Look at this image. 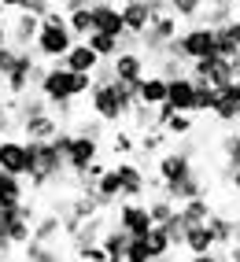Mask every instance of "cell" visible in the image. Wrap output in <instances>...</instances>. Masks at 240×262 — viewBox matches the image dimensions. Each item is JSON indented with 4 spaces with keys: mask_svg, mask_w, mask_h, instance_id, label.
I'll return each mask as SVG.
<instances>
[{
    "mask_svg": "<svg viewBox=\"0 0 240 262\" xmlns=\"http://www.w3.org/2000/svg\"><path fill=\"white\" fill-rule=\"evenodd\" d=\"M163 229H166V236H170V244H174V248H185V233H188V225H185L181 211L170 218V222H163Z\"/></svg>",
    "mask_w": 240,
    "mask_h": 262,
    "instance_id": "36",
    "label": "cell"
},
{
    "mask_svg": "<svg viewBox=\"0 0 240 262\" xmlns=\"http://www.w3.org/2000/svg\"><path fill=\"white\" fill-rule=\"evenodd\" d=\"M63 233V218L52 211V214H37L33 222V236L30 240H41V244H56V236Z\"/></svg>",
    "mask_w": 240,
    "mask_h": 262,
    "instance_id": "24",
    "label": "cell"
},
{
    "mask_svg": "<svg viewBox=\"0 0 240 262\" xmlns=\"http://www.w3.org/2000/svg\"><path fill=\"white\" fill-rule=\"evenodd\" d=\"M63 159H67V170H71L74 178H81V173L89 170V163L100 159V137L74 133V137H71V144H67V151H63Z\"/></svg>",
    "mask_w": 240,
    "mask_h": 262,
    "instance_id": "5",
    "label": "cell"
},
{
    "mask_svg": "<svg viewBox=\"0 0 240 262\" xmlns=\"http://www.w3.org/2000/svg\"><path fill=\"white\" fill-rule=\"evenodd\" d=\"M93 30H104V33H118L122 37L126 26H122V11L111 0H93Z\"/></svg>",
    "mask_w": 240,
    "mask_h": 262,
    "instance_id": "15",
    "label": "cell"
},
{
    "mask_svg": "<svg viewBox=\"0 0 240 262\" xmlns=\"http://www.w3.org/2000/svg\"><path fill=\"white\" fill-rule=\"evenodd\" d=\"M118 178H122V200H141L148 192V178L137 163H115Z\"/></svg>",
    "mask_w": 240,
    "mask_h": 262,
    "instance_id": "16",
    "label": "cell"
},
{
    "mask_svg": "<svg viewBox=\"0 0 240 262\" xmlns=\"http://www.w3.org/2000/svg\"><path fill=\"white\" fill-rule=\"evenodd\" d=\"M74 133H89V137H104V122H100L96 115H93V118H89V115H85V118L78 122V129H74Z\"/></svg>",
    "mask_w": 240,
    "mask_h": 262,
    "instance_id": "40",
    "label": "cell"
},
{
    "mask_svg": "<svg viewBox=\"0 0 240 262\" xmlns=\"http://www.w3.org/2000/svg\"><path fill=\"white\" fill-rule=\"evenodd\" d=\"M192 262H226L218 251H203V255H192Z\"/></svg>",
    "mask_w": 240,
    "mask_h": 262,
    "instance_id": "44",
    "label": "cell"
},
{
    "mask_svg": "<svg viewBox=\"0 0 240 262\" xmlns=\"http://www.w3.org/2000/svg\"><path fill=\"white\" fill-rule=\"evenodd\" d=\"M23 262H63V251L56 248V244L26 240V244H23Z\"/></svg>",
    "mask_w": 240,
    "mask_h": 262,
    "instance_id": "25",
    "label": "cell"
},
{
    "mask_svg": "<svg viewBox=\"0 0 240 262\" xmlns=\"http://www.w3.org/2000/svg\"><path fill=\"white\" fill-rule=\"evenodd\" d=\"M163 141H166V129L159 133V129H144L141 133V144H137V148H141L144 155H156L159 148H163Z\"/></svg>",
    "mask_w": 240,
    "mask_h": 262,
    "instance_id": "38",
    "label": "cell"
},
{
    "mask_svg": "<svg viewBox=\"0 0 240 262\" xmlns=\"http://www.w3.org/2000/svg\"><path fill=\"white\" fill-rule=\"evenodd\" d=\"M111 67H115V81L133 85V89H137V81L148 74V56H144V52H137V48H126V52H118V56L111 59Z\"/></svg>",
    "mask_w": 240,
    "mask_h": 262,
    "instance_id": "8",
    "label": "cell"
},
{
    "mask_svg": "<svg viewBox=\"0 0 240 262\" xmlns=\"http://www.w3.org/2000/svg\"><path fill=\"white\" fill-rule=\"evenodd\" d=\"M41 23H45V19H37V15H30V11H23V8H19L15 23H8V41H11L15 48H33Z\"/></svg>",
    "mask_w": 240,
    "mask_h": 262,
    "instance_id": "11",
    "label": "cell"
},
{
    "mask_svg": "<svg viewBox=\"0 0 240 262\" xmlns=\"http://www.w3.org/2000/svg\"><path fill=\"white\" fill-rule=\"evenodd\" d=\"M0 4H4V8H8V11H19V8H23V4H26V0H0Z\"/></svg>",
    "mask_w": 240,
    "mask_h": 262,
    "instance_id": "47",
    "label": "cell"
},
{
    "mask_svg": "<svg viewBox=\"0 0 240 262\" xmlns=\"http://www.w3.org/2000/svg\"><path fill=\"white\" fill-rule=\"evenodd\" d=\"M137 103V89L122 81H107V85H93L89 89V111L104 122V126H118L126 122Z\"/></svg>",
    "mask_w": 240,
    "mask_h": 262,
    "instance_id": "1",
    "label": "cell"
},
{
    "mask_svg": "<svg viewBox=\"0 0 240 262\" xmlns=\"http://www.w3.org/2000/svg\"><path fill=\"white\" fill-rule=\"evenodd\" d=\"M78 37H74V30L67 26V19L63 23H41V30H37V41H33V52H37L41 59H52V63H59L67 52H71V45H74Z\"/></svg>",
    "mask_w": 240,
    "mask_h": 262,
    "instance_id": "3",
    "label": "cell"
},
{
    "mask_svg": "<svg viewBox=\"0 0 240 262\" xmlns=\"http://www.w3.org/2000/svg\"><path fill=\"white\" fill-rule=\"evenodd\" d=\"M229 185L240 192V166H233V170H229Z\"/></svg>",
    "mask_w": 240,
    "mask_h": 262,
    "instance_id": "46",
    "label": "cell"
},
{
    "mask_svg": "<svg viewBox=\"0 0 240 262\" xmlns=\"http://www.w3.org/2000/svg\"><path fill=\"white\" fill-rule=\"evenodd\" d=\"M23 11H30V15H37V19H45V15L52 11V4H48V0H26Z\"/></svg>",
    "mask_w": 240,
    "mask_h": 262,
    "instance_id": "43",
    "label": "cell"
},
{
    "mask_svg": "<svg viewBox=\"0 0 240 262\" xmlns=\"http://www.w3.org/2000/svg\"><path fill=\"white\" fill-rule=\"evenodd\" d=\"M126 244H129V233L118 229V225H107L104 236H100V248L107 251V262H126Z\"/></svg>",
    "mask_w": 240,
    "mask_h": 262,
    "instance_id": "20",
    "label": "cell"
},
{
    "mask_svg": "<svg viewBox=\"0 0 240 262\" xmlns=\"http://www.w3.org/2000/svg\"><path fill=\"white\" fill-rule=\"evenodd\" d=\"M226 262H240V244H229V255H226Z\"/></svg>",
    "mask_w": 240,
    "mask_h": 262,
    "instance_id": "45",
    "label": "cell"
},
{
    "mask_svg": "<svg viewBox=\"0 0 240 262\" xmlns=\"http://www.w3.org/2000/svg\"><path fill=\"white\" fill-rule=\"evenodd\" d=\"M4 15H8V8H4V4H0V23H4Z\"/></svg>",
    "mask_w": 240,
    "mask_h": 262,
    "instance_id": "51",
    "label": "cell"
},
{
    "mask_svg": "<svg viewBox=\"0 0 240 262\" xmlns=\"http://www.w3.org/2000/svg\"><path fill=\"white\" fill-rule=\"evenodd\" d=\"M196 151H192V144H181V148H174V151H163L159 155V163H156V170H159V181H181V178H188V173H196Z\"/></svg>",
    "mask_w": 240,
    "mask_h": 262,
    "instance_id": "6",
    "label": "cell"
},
{
    "mask_svg": "<svg viewBox=\"0 0 240 262\" xmlns=\"http://www.w3.org/2000/svg\"><path fill=\"white\" fill-rule=\"evenodd\" d=\"M233 15H236L233 4H203L200 15H196V23H203V26H222V23H229Z\"/></svg>",
    "mask_w": 240,
    "mask_h": 262,
    "instance_id": "29",
    "label": "cell"
},
{
    "mask_svg": "<svg viewBox=\"0 0 240 262\" xmlns=\"http://www.w3.org/2000/svg\"><path fill=\"white\" fill-rule=\"evenodd\" d=\"M133 148H137V141H133L129 133H115V137H111V151H115V155H129Z\"/></svg>",
    "mask_w": 240,
    "mask_h": 262,
    "instance_id": "39",
    "label": "cell"
},
{
    "mask_svg": "<svg viewBox=\"0 0 240 262\" xmlns=\"http://www.w3.org/2000/svg\"><path fill=\"white\" fill-rule=\"evenodd\" d=\"M67 26L74 30V37H89L93 33V8H81V11H67Z\"/></svg>",
    "mask_w": 240,
    "mask_h": 262,
    "instance_id": "33",
    "label": "cell"
},
{
    "mask_svg": "<svg viewBox=\"0 0 240 262\" xmlns=\"http://www.w3.org/2000/svg\"><path fill=\"white\" fill-rule=\"evenodd\" d=\"M137 100L148 103V107H159V103H166V78L159 71H148L141 81H137Z\"/></svg>",
    "mask_w": 240,
    "mask_h": 262,
    "instance_id": "17",
    "label": "cell"
},
{
    "mask_svg": "<svg viewBox=\"0 0 240 262\" xmlns=\"http://www.w3.org/2000/svg\"><path fill=\"white\" fill-rule=\"evenodd\" d=\"M214 45H218V56H240V15L214 26Z\"/></svg>",
    "mask_w": 240,
    "mask_h": 262,
    "instance_id": "18",
    "label": "cell"
},
{
    "mask_svg": "<svg viewBox=\"0 0 240 262\" xmlns=\"http://www.w3.org/2000/svg\"><path fill=\"white\" fill-rule=\"evenodd\" d=\"M192 78V74H188ZM196 81V115H211L214 103H218V89L207 81V78H192Z\"/></svg>",
    "mask_w": 240,
    "mask_h": 262,
    "instance_id": "27",
    "label": "cell"
},
{
    "mask_svg": "<svg viewBox=\"0 0 240 262\" xmlns=\"http://www.w3.org/2000/svg\"><path fill=\"white\" fill-rule=\"evenodd\" d=\"M104 229H107V222L100 218V214H93V218H85V222L78 225V233H74L71 240H74V244H100Z\"/></svg>",
    "mask_w": 240,
    "mask_h": 262,
    "instance_id": "28",
    "label": "cell"
},
{
    "mask_svg": "<svg viewBox=\"0 0 240 262\" xmlns=\"http://www.w3.org/2000/svg\"><path fill=\"white\" fill-rule=\"evenodd\" d=\"M233 244H240V218H236V233H233Z\"/></svg>",
    "mask_w": 240,
    "mask_h": 262,
    "instance_id": "49",
    "label": "cell"
},
{
    "mask_svg": "<svg viewBox=\"0 0 240 262\" xmlns=\"http://www.w3.org/2000/svg\"><path fill=\"white\" fill-rule=\"evenodd\" d=\"M81 41H89V48L96 52L100 59H115L118 52H122V37H118V33H104V30H93L89 37H81Z\"/></svg>",
    "mask_w": 240,
    "mask_h": 262,
    "instance_id": "23",
    "label": "cell"
},
{
    "mask_svg": "<svg viewBox=\"0 0 240 262\" xmlns=\"http://www.w3.org/2000/svg\"><path fill=\"white\" fill-rule=\"evenodd\" d=\"M144 240H148L151 255H156V262H166V255L174 251V244H170V236H166V229H163V225H151Z\"/></svg>",
    "mask_w": 240,
    "mask_h": 262,
    "instance_id": "30",
    "label": "cell"
},
{
    "mask_svg": "<svg viewBox=\"0 0 240 262\" xmlns=\"http://www.w3.org/2000/svg\"><path fill=\"white\" fill-rule=\"evenodd\" d=\"M148 214H151V222H156V225H163V222H170V218L178 214V203L166 200L163 192H156V200H148Z\"/></svg>",
    "mask_w": 240,
    "mask_h": 262,
    "instance_id": "32",
    "label": "cell"
},
{
    "mask_svg": "<svg viewBox=\"0 0 240 262\" xmlns=\"http://www.w3.org/2000/svg\"><path fill=\"white\" fill-rule=\"evenodd\" d=\"M89 89H93V74H74V71H67L63 63L45 67V74H41V81H37V93H41L48 103L81 100V96H89Z\"/></svg>",
    "mask_w": 240,
    "mask_h": 262,
    "instance_id": "2",
    "label": "cell"
},
{
    "mask_svg": "<svg viewBox=\"0 0 240 262\" xmlns=\"http://www.w3.org/2000/svg\"><path fill=\"white\" fill-rule=\"evenodd\" d=\"M166 103L174 111H188V115H196V81L181 74V78H170L166 81Z\"/></svg>",
    "mask_w": 240,
    "mask_h": 262,
    "instance_id": "10",
    "label": "cell"
},
{
    "mask_svg": "<svg viewBox=\"0 0 240 262\" xmlns=\"http://www.w3.org/2000/svg\"><path fill=\"white\" fill-rule=\"evenodd\" d=\"M48 4H52V8H63V4H67V0H48Z\"/></svg>",
    "mask_w": 240,
    "mask_h": 262,
    "instance_id": "50",
    "label": "cell"
},
{
    "mask_svg": "<svg viewBox=\"0 0 240 262\" xmlns=\"http://www.w3.org/2000/svg\"><path fill=\"white\" fill-rule=\"evenodd\" d=\"M115 225L126 229L129 236H148V229L156 222H151V214H148V203H141V200H118L115 203Z\"/></svg>",
    "mask_w": 240,
    "mask_h": 262,
    "instance_id": "4",
    "label": "cell"
},
{
    "mask_svg": "<svg viewBox=\"0 0 240 262\" xmlns=\"http://www.w3.org/2000/svg\"><path fill=\"white\" fill-rule=\"evenodd\" d=\"M118 11H122V26H126V33H133V37H141V33L151 26V8H148V0H122L118 4Z\"/></svg>",
    "mask_w": 240,
    "mask_h": 262,
    "instance_id": "12",
    "label": "cell"
},
{
    "mask_svg": "<svg viewBox=\"0 0 240 262\" xmlns=\"http://www.w3.org/2000/svg\"><path fill=\"white\" fill-rule=\"evenodd\" d=\"M207 225L214 229V240L222 244V248H229V244H233V233H236V218H226V214H214V211H211Z\"/></svg>",
    "mask_w": 240,
    "mask_h": 262,
    "instance_id": "31",
    "label": "cell"
},
{
    "mask_svg": "<svg viewBox=\"0 0 240 262\" xmlns=\"http://www.w3.org/2000/svg\"><path fill=\"white\" fill-rule=\"evenodd\" d=\"M178 211H181L185 225H203V222L211 218V203H207V196H192V200L178 203Z\"/></svg>",
    "mask_w": 240,
    "mask_h": 262,
    "instance_id": "26",
    "label": "cell"
},
{
    "mask_svg": "<svg viewBox=\"0 0 240 262\" xmlns=\"http://www.w3.org/2000/svg\"><path fill=\"white\" fill-rule=\"evenodd\" d=\"M200 8H203V0H170V11H174L178 19H185V23H196Z\"/></svg>",
    "mask_w": 240,
    "mask_h": 262,
    "instance_id": "37",
    "label": "cell"
},
{
    "mask_svg": "<svg viewBox=\"0 0 240 262\" xmlns=\"http://www.w3.org/2000/svg\"><path fill=\"white\" fill-rule=\"evenodd\" d=\"M23 133H26V141H52L59 133V118L52 111L41 115V118H30V122H23Z\"/></svg>",
    "mask_w": 240,
    "mask_h": 262,
    "instance_id": "21",
    "label": "cell"
},
{
    "mask_svg": "<svg viewBox=\"0 0 240 262\" xmlns=\"http://www.w3.org/2000/svg\"><path fill=\"white\" fill-rule=\"evenodd\" d=\"M59 63L67 67V71H74V74H93L96 67H100V56L89 48V41H74V45H71V52H67Z\"/></svg>",
    "mask_w": 240,
    "mask_h": 262,
    "instance_id": "14",
    "label": "cell"
},
{
    "mask_svg": "<svg viewBox=\"0 0 240 262\" xmlns=\"http://www.w3.org/2000/svg\"><path fill=\"white\" fill-rule=\"evenodd\" d=\"M15 45H0V81H4V74L11 71V63H15Z\"/></svg>",
    "mask_w": 240,
    "mask_h": 262,
    "instance_id": "42",
    "label": "cell"
},
{
    "mask_svg": "<svg viewBox=\"0 0 240 262\" xmlns=\"http://www.w3.org/2000/svg\"><path fill=\"white\" fill-rule=\"evenodd\" d=\"M78 262H81V258H78Z\"/></svg>",
    "mask_w": 240,
    "mask_h": 262,
    "instance_id": "53",
    "label": "cell"
},
{
    "mask_svg": "<svg viewBox=\"0 0 240 262\" xmlns=\"http://www.w3.org/2000/svg\"><path fill=\"white\" fill-rule=\"evenodd\" d=\"M0 170L26 178V173H30V144L19 141V137L4 133V137H0Z\"/></svg>",
    "mask_w": 240,
    "mask_h": 262,
    "instance_id": "7",
    "label": "cell"
},
{
    "mask_svg": "<svg viewBox=\"0 0 240 262\" xmlns=\"http://www.w3.org/2000/svg\"><path fill=\"white\" fill-rule=\"evenodd\" d=\"M107 81H115V67L111 59H100V67L93 71V85H107Z\"/></svg>",
    "mask_w": 240,
    "mask_h": 262,
    "instance_id": "41",
    "label": "cell"
},
{
    "mask_svg": "<svg viewBox=\"0 0 240 262\" xmlns=\"http://www.w3.org/2000/svg\"><path fill=\"white\" fill-rule=\"evenodd\" d=\"M89 196H96L100 207H115L118 200H122V178H118V170H115V166H107V170L93 181Z\"/></svg>",
    "mask_w": 240,
    "mask_h": 262,
    "instance_id": "13",
    "label": "cell"
},
{
    "mask_svg": "<svg viewBox=\"0 0 240 262\" xmlns=\"http://www.w3.org/2000/svg\"><path fill=\"white\" fill-rule=\"evenodd\" d=\"M126 262H156V255H151V248H148L144 236H129V244H126Z\"/></svg>",
    "mask_w": 240,
    "mask_h": 262,
    "instance_id": "34",
    "label": "cell"
},
{
    "mask_svg": "<svg viewBox=\"0 0 240 262\" xmlns=\"http://www.w3.org/2000/svg\"><path fill=\"white\" fill-rule=\"evenodd\" d=\"M233 11H236V15H240V0H233Z\"/></svg>",
    "mask_w": 240,
    "mask_h": 262,
    "instance_id": "52",
    "label": "cell"
},
{
    "mask_svg": "<svg viewBox=\"0 0 240 262\" xmlns=\"http://www.w3.org/2000/svg\"><path fill=\"white\" fill-rule=\"evenodd\" d=\"M222 126H236L240 122V74L226 85V89H218V103H214V111H211Z\"/></svg>",
    "mask_w": 240,
    "mask_h": 262,
    "instance_id": "9",
    "label": "cell"
},
{
    "mask_svg": "<svg viewBox=\"0 0 240 262\" xmlns=\"http://www.w3.org/2000/svg\"><path fill=\"white\" fill-rule=\"evenodd\" d=\"M15 203H26V181L19 173L0 170V207H15Z\"/></svg>",
    "mask_w": 240,
    "mask_h": 262,
    "instance_id": "19",
    "label": "cell"
},
{
    "mask_svg": "<svg viewBox=\"0 0 240 262\" xmlns=\"http://www.w3.org/2000/svg\"><path fill=\"white\" fill-rule=\"evenodd\" d=\"M0 45H11L8 41V23H0Z\"/></svg>",
    "mask_w": 240,
    "mask_h": 262,
    "instance_id": "48",
    "label": "cell"
},
{
    "mask_svg": "<svg viewBox=\"0 0 240 262\" xmlns=\"http://www.w3.org/2000/svg\"><path fill=\"white\" fill-rule=\"evenodd\" d=\"M185 248L192 251V255L214 251V248H218V240H214V229H211L207 222H203V225H188V233H185Z\"/></svg>",
    "mask_w": 240,
    "mask_h": 262,
    "instance_id": "22",
    "label": "cell"
},
{
    "mask_svg": "<svg viewBox=\"0 0 240 262\" xmlns=\"http://www.w3.org/2000/svg\"><path fill=\"white\" fill-rule=\"evenodd\" d=\"M222 155H226L229 170L240 166V129H229L226 137H222Z\"/></svg>",
    "mask_w": 240,
    "mask_h": 262,
    "instance_id": "35",
    "label": "cell"
}]
</instances>
